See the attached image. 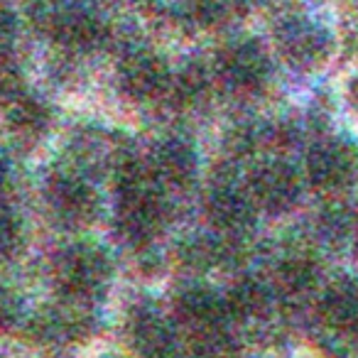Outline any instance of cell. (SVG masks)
Masks as SVG:
<instances>
[{"label": "cell", "instance_id": "cell-1", "mask_svg": "<svg viewBox=\"0 0 358 358\" xmlns=\"http://www.w3.org/2000/svg\"><path fill=\"white\" fill-rule=\"evenodd\" d=\"M167 192L150 174L148 164L120 159L115 179V226L135 248L150 245L167 224Z\"/></svg>", "mask_w": 358, "mask_h": 358}, {"label": "cell", "instance_id": "cell-2", "mask_svg": "<svg viewBox=\"0 0 358 358\" xmlns=\"http://www.w3.org/2000/svg\"><path fill=\"white\" fill-rule=\"evenodd\" d=\"M52 278L59 297L94 304L113 278V260L99 243L79 241L57 253Z\"/></svg>", "mask_w": 358, "mask_h": 358}, {"label": "cell", "instance_id": "cell-3", "mask_svg": "<svg viewBox=\"0 0 358 358\" xmlns=\"http://www.w3.org/2000/svg\"><path fill=\"white\" fill-rule=\"evenodd\" d=\"M245 194L250 196L255 211L268 216H285L297 209L302 199V174L294 164L282 157L258 159L248 169L243 182Z\"/></svg>", "mask_w": 358, "mask_h": 358}, {"label": "cell", "instance_id": "cell-4", "mask_svg": "<svg viewBox=\"0 0 358 358\" xmlns=\"http://www.w3.org/2000/svg\"><path fill=\"white\" fill-rule=\"evenodd\" d=\"M275 47L285 64L297 74L324 69L334 55V35L307 15H287L275 27Z\"/></svg>", "mask_w": 358, "mask_h": 358}, {"label": "cell", "instance_id": "cell-5", "mask_svg": "<svg viewBox=\"0 0 358 358\" xmlns=\"http://www.w3.org/2000/svg\"><path fill=\"white\" fill-rule=\"evenodd\" d=\"M211 76L231 96L248 99V96H258L270 84L273 62L258 40H234L219 50Z\"/></svg>", "mask_w": 358, "mask_h": 358}, {"label": "cell", "instance_id": "cell-6", "mask_svg": "<svg viewBox=\"0 0 358 358\" xmlns=\"http://www.w3.org/2000/svg\"><path fill=\"white\" fill-rule=\"evenodd\" d=\"M45 199L64 229H86L101 214V196L91 179L76 169H62L47 179Z\"/></svg>", "mask_w": 358, "mask_h": 358}, {"label": "cell", "instance_id": "cell-7", "mask_svg": "<svg viewBox=\"0 0 358 358\" xmlns=\"http://www.w3.org/2000/svg\"><path fill=\"white\" fill-rule=\"evenodd\" d=\"M358 174V157L351 145L336 138H322L307 150L304 179L322 194H341Z\"/></svg>", "mask_w": 358, "mask_h": 358}, {"label": "cell", "instance_id": "cell-8", "mask_svg": "<svg viewBox=\"0 0 358 358\" xmlns=\"http://www.w3.org/2000/svg\"><path fill=\"white\" fill-rule=\"evenodd\" d=\"M172 71L152 50H133L118 64V86L135 103H150L169 94Z\"/></svg>", "mask_w": 358, "mask_h": 358}, {"label": "cell", "instance_id": "cell-9", "mask_svg": "<svg viewBox=\"0 0 358 358\" xmlns=\"http://www.w3.org/2000/svg\"><path fill=\"white\" fill-rule=\"evenodd\" d=\"M145 164L164 192H185L199 177V155L189 140L179 135L159 140Z\"/></svg>", "mask_w": 358, "mask_h": 358}, {"label": "cell", "instance_id": "cell-10", "mask_svg": "<svg viewBox=\"0 0 358 358\" xmlns=\"http://www.w3.org/2000/svg\"><path fill=\"white\" fill-rule=\"evenodd\" d=\"M206 216H209V224L214 229L216 238L234 241V238H243L253 229L258 211H255L250 196L245 194L243 185L219 182L209 192Z\"/></svg>", "mask_w": 358, "mask_h": 358}, {"label": "cell", "instance_id": "cell-11", "mask_svg": "<svg viewBox=\"0 0 358 358\" xmlns=\"http://www.w3.org/2000/svg\"><path fill=\"white\" fill-rule=\"evenodd\" d=\"M128 346L133 358H179V331L174 322L152 307H140L128 319Z\"/></svg>", "mask_w": 358, "mask_h": 358}, {"label": "cell", "instance_id": "cell-12", "mask_svg": "<svg viewBox=\"0 0 358 358\" xmlns=\"http://www.w3.org/2000/svg\"><path fill=\"white\" fill-rule=\"evenodd\" d=\"M172 322L179 334H196L206 329L226 327L231 322L226 302L206 285H189L174 297Z\"/></svg>", "mask_w": 358, "mask_h": 358}, {"label": "cell", "instance_id": "cell-13", "mask_svg": "<svg viewBox=\"0 0 358 358\" xmlns=\"http://www.w3.org/2000/svg\"><path fill=\"white\" fill-rule=\"evenodd\" d=\"M91 329H94L91 304L76 302V299H66V297H59L57 304L45 307L30 322V331L40 341H50V343L79 341Z\"/></svg>", "mask_w": 358, "mask_h": 358}, {"label": "cell", "instance_id": "cell-14", "mask_svg": "<svg viewBox=\"0 0 358 358\" xmlns=\"http://www.w3.org/2000/svg\"><path fill=\"white\" fill-rule=\"evenodd\" d=\"M47 32L69 52H91L103 42L106 22L89 8H59L47 20Z\"/></svg>", "mask_w": 358, "mask_h": 358}, {"label": "cell", "instance_id": "cell-15", "mask_svg": "<svg viewBox=\"0 0 358 358\" xmlns=\"http://www.w3.org/2000/svg\"><path fill=\"white\" fill-rule=\"evenodd\" d=\"M319 312L329 329L343 338L358 341V282L336 280L322 292Z\"/></svg>", "mask_w": 358, "mask_h": 358}, {"label": "cell", "instance_id": "cell-16", "mask_svg": "<svg viewBox=\"0 0 358 358\" xmlns=\"http://www.w3.org/2000/svg\"><path fill=\"white\" fill-rule=\"evenodd\" d=\"M275 292L268 282H258V280L248 278L234 285L229 294L224 297L226 312H229L231 322H258L270 314L273 307Z\"/></svg>", "mask_w": 358, "mask_h": 358}, {"label": "cell", "instance_id": "cell-17", "mask_svg": "<svg viewBox=\"0 0 358 358\" xmlns=\"http://www.w3.org/2000/svg\"><path fill=\"white\" fill-rule=\"evenodd\" d=\"M6 123L17 143H37L50 128V108L40 99L20 94L8 103Z\"/></svg>", "mask_w": 358, "mask_h": 358}, {"label": "cell", "instance_id": "cell-18", "mask_svg": "<svg viewBox=\"0 0 358 358\" xmlns=\"http://www.w3.org/2000/svg\"><path fill=\"white\" fill-rule=\"evenodd\" d=\"M275 294L285 299H302L317 287V265L304 255H289L280 260L275 270V282L270 285Z\"/></svg>", "mask_w": 358, "mask_h": 358}, {"label": "cell", "instance_id": "cell-19", "mask_svg": "<svg viewBox=\"0 0 358 358\" xmlns=\"http://www.w3.org/2000/svg\"><path fill=\"white\" fill-rule=\"evenodd\" d=\"M243 10V0H185V15L201 30H221Z\"/></svg>", "mask_w": 358, "mask_h": 358}, {"label": "cell", "instance_id": "cell-20", "mask_svg": "<svg viewBox=\"0 0 358 358\" xmlns=\"http://www.w3.org/2000/svg\"><path fill=\"white\" fill-rule=\"evenodd\" d=\"M211 71L201 69V66H187L182 74H172V84H169V94L179 106L192 108V106H199L201 101L209 99L211 91Z\"/></svg>", "mask_w": 358, "mask_h": 358}, {"label": "cell", "instance_id": "cell-21", "mask_svg": "<svg viewBox=\"0 0 358 358\" xmlns=\"http://www.w3.org/2000/svg\"><path fill=\"white\" fill-rule=\"evenodd\" d=\"M22 94V71L8 47L0 50V101L10 103Z\"/></svg>", "mask_w": 358, "mask_h": 358}, {"label": "cell", "instance_id": "cell-22", "mask_svg": "<svg viewBox=\"0 0 358 358\" xmlns=\"http://www.w3.org/2000/svg\"><path fill=\"white\" fill-rule=\"evenodd\" d=\"M22 238V226L13 211L0 206V260H8L17 250Z\"/></svg>", "mask_w": 358, "mask_h": 358}, {"label": "cell", "instance_id": "cell-23", "mask_svg": "<svg viewBox=\"0 0 358 358\" xmlns=\"http://www.w3.org/2000/svg\"><path fill=\"white\" fill-rule=\"evenodd\" d=\"M22 317V302L13 289L3 287L0 285V331H13V329L20 327Z\"/></svg>", "mask_w": 358, "mask_h": 358}, {"label": "cell", "instance_id": "cell-24", "mask_svg": "<svg viewBox=\"0 0 358 358\" xmlns=\"http://www.w3.org/2000/svg\"><path fill=\"white\" fill-rule=\"evenodd\" d=\"M13 30H15L13 15L6 10V8H0V50H3V47H8V40L13 37Z\"/></svg>", "mask_w": 358, "mask_h": 358}, {"label": "cell", "instance_id": "cell-25", "mask_svg": "<svg viewBox=\"0 0 358 358\" xmlns=\"http://www.w3.org/2000/svg\"><path fill=\"white\" fill-rule=\"evenodd\" d=\"M343 99H346V106L353 115L358 118V71L348 79L346 91H343Z\"/></svg>", "mask_w": 358, "mask_h": 358}, {"label": "cell", "instance_id": "cell-26", "mask_svg": "<svg viewBox=\"0 0 358 358\" xmlns=\"http://www.w3.org/2000/svg\"><path fill=\"white\" fill-rule=\"evenodd\" d=\"M8 185H10V167H8L6 159L0 157V194L8 189Z\"/></svg>", "mask_w": 358, "mask_h": 358}, {"label": "cell", "instance_id": "cell-27", "mask_svg": "<svg viewBox=\"0 0 358 358\" xmlns=\"http://www.w3.org/2000/svg\"><path fill=\"white\" fill-rule=\"evenodd\" d=\"M96 358H133V356H123V353H113V351H108V353H101V356H96Z\"/></svg>", "mask_w": 358, "mask_h": 358}, {"label": "cell", "instance_id": "cell-28", "mask_svg": "<svg viewBox=\"0 0 358 358\" xmlns=\"http://www.w3.org/2000/svg\"><path fill=\"white\" fill-rule=\"evenodd\" d=\"M353 255H356V263H358V238H356V243H353Z\"/></svg>", "mask_w": 358, "mask_h": 358}]
</instances>
